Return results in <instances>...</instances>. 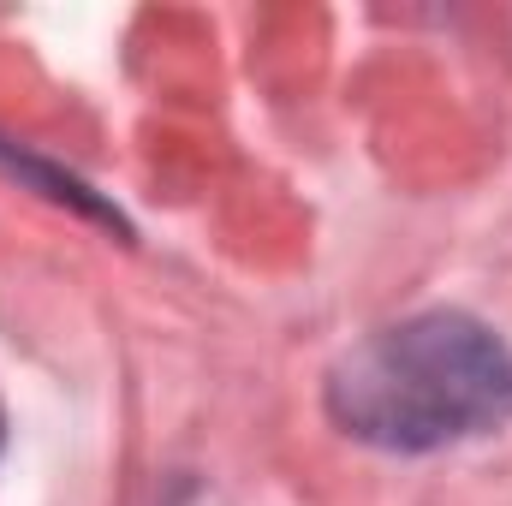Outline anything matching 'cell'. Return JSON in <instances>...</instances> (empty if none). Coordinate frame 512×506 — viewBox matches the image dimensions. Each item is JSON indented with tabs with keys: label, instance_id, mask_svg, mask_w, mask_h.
Wrapping results in <instances>:
<instances>
[{
	"label": "cell",
	"instance_id": "obj_1",
	"mask_svg": "<svg viewBox=\"0 0 512 506\" xmlns=\"http://www.w3.org/2000/svg\"><path fill=\"white\" fill-rule=\"evenodd\" d=\"M322 399L364 447L435 453L512 423V346L465 310H423L340 352Z\"/></svg>",
	"mask_w": 512,
	"mask_h": 506
},
{
	"label": "cell",
	"instance_id": "obj_2",
	"mask_svg": "<svg viewBox=\"0 0 512 506\" xmlns=\"http://www.w3.org/2000/svg\"><path fill=\"white\" fill-rule=\"evenodd\" d=\"M0 447H6V417H0Z\"/></svg>",
	"mask_w": 512,
	"mask_h": 506
}]
</instances>
